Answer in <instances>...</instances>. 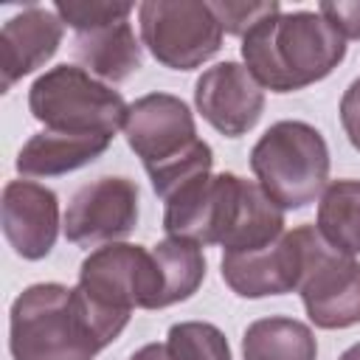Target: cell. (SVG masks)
<instances>
[{"label": "cell", "instance_id": "6da1fadb", "mask_svg": "<svg viewBox=\"0 0 360 360\" xmlns=\"http://www.w3.org/2000/svg\"><path fill=\"white\" fill-rule=\"evenodd\" d=\"M163 231L174 239L222 245L225 253L256 250L284 233V211L256 180L233 172L202 174L163 200Z\"/></svg>", "mask_w": 360, "mask_h": 360}, {"label": "cell", "instance_id": "7a4b0ae2", "mask_svg": "<svg viewBox=\"0 0 360 360\" xmlns=\"http://www.w3.org/2000/svg\"><path fill=\"white\" fill-rule=\"evenodd\" d=\"M127 323V312L101 307L79 284H31L11 304L8 349L14 360H93Z\"/></svg>", "mask_w": 360, "mask_h": 360}, {"label": "cell", "instance_id": "3957f363", "mask_svg": "<svg viewBox=\"0 0 360 360\" xmlns=\"http://www.w3.org/2000/svg\"><path fill=\"white\" fill-rule=\"evenodd\" d=\"M346 56V39L321 11H278L242 37L250 76L273 93H295L326 79Z\"/></svg>", "mask_w": 360, "mask_h": 360}, {"label": "cell", "instance_id": "277c9868", "mask_svg": "<svg viewBox=\"0 0 360 360\" xmlns=\"http://www.w3.org/2000/svg\"><path fill=\"white\" fill-rule=\"evenodd\" d=\"M124 138L141 158L160 200H169L177 188L211 174L214 152L197 138L188 104L172 93H146L135 98L127 110Z\"/></svg>", "mask_w": 360, "mask_h": 360}, {"label": "cell", "instance_id": "5b68a950", "mask_svg": "<svg viewBox=\"0 0 360 360\" xmlns=\"http://www.w3.org/2000/svg\"><path fill=\"white\" fill-rule=\"evenodd\" d=\"M250 169L281 211H295L323 194L329 146L307 121H276L250 149Z\"/></svg>", "mask_w": 360, "mask_h": 360}, {"label": "cell", "instance_id": "8992f818", "mask_svg": "<svg viewBox=\"0 0 360 360\" xmlns=\"http://www.w3.org/2000/svg\"><path fill=\"white\" fill-rule=\"evenodd\" d=\"M31 115L53 132L107 135L124 129L129 104L118 90L76 65H56L37 76L28 90Z\"/></svg>", "mask_w": 360, "mask_h": 360}, {"label": "cell", "instance_id": "52a82bcc", "mask_svg": "<svg viewBox=\"0 0 360 360\" xmlns=\"http://www.w3.org/2000/svg\"><path fill=\"white\" fill-rule=\"evenodd\" d=\"M138 22L149 53L172 70H194L222 48V25L202 0H146Z\"/></svg>", "mask_w": 360, "mask_h": 360}, {"label": "cell", "instance_id": "ba28073f", "mask_svg": "<svg viewBox=\"0 0 360 360\" xmlns=\"http://www.w3.org/2000/svg\"><path fill=\"white\" fill-rule=\"evenodd\" d=\"M79 287L115 312L163 309V273L143 245L110 242L96 248L79 267Z\"/></svg>", "mask_w": 360, "mask_h": 360}, {"label": "cell", "instance_id": "9c48e42d", "mask_svg": "<svg viewBox=\"0 0 360 360\" xmlns=\"http://www.w3.org/2000/svg\"><path fill=\"white\" fill-rule=\"evenodd\" d=\"M298 292L315 326L346 329L360 323V262L335 250L315 225H304V273Z\"/></svg>", "mask_w": 360, "mask_h": 360}, {"label": "cell", "instance_id": "30bf717a", "mask_svg": "<svg viewBox=\"0 0 360 360\" xmlns=\"http://www.w3.org/2000/svg\"><path fill=\"white\" fill-rule=\"evenodd\" d=\"M138 183L129 177H98L82 186L62 217L68 242L93 248L129 236L138 225Z\"/></svg>", "mask_w": 360, "mask_h": 360}, {"label": "cell", "instance_id": "8fae6325", "mask_svg": "<svg viewBox=\"0 0 360 360\" xmlns=\"http://www.w3.org/2000/svg\"><path fill=\"white\" fill-rule=\"evenodd\" d=\"M222 281L242 298H267L298 290L304 273V225L284 231L276 242L222 253Z\"/></svg>", "mask_w": 360, "mask_h": 360}, {"label": "cell", "instance_id": "7c38bea8", "mask_svg": "<svg viewBox=\"0 0 360 360\" xmlns=\"http://www.w3.org/2000/svg\"><path fill=\"white\" fill-rule=\"evenodd\" d=\"M197 112L225 138L250 132L264 112V87L239 62H219L194 84Z\"/></svg>", "mask_w": 360, "mask_h": 360}, {"label": "cell", "instance_id": "4fadbf2b", "mask_svg": "<svg viewBox=\"0 0 360 360\" xmlns=\"http://www.w3.org/2000/svg\"><path fill=\"white\" fill-rule=\"evenodd\" d=\"M0 225L17 256L45 259L59 236V200L34 180H8L0 197Z\"/></svg>", "mask_w": 360, "mask_h": 360}, {"label": "cell", "instance_id": "5bb4252c", "mask_svg": "<svg viewBox=\"0 0 360 360\" xmlns=\"http://www.w3.org/2000/svg\"><path fill=\"white\" fill-rule=\"evenodd\" d=\"M65 22L53 8L28 6L0 28V90L8 93L22 76L42 68L62 42Z\"/></svg>", "mask_w": 360, "mask_h": 360}, {"label": "cell", "instance_id": "9a60e30c", "mask_svg": "<svg viewBox=\"0 0 360 360\" xmlns=\"http://www.w3.org/2000/svg\"><path fill=\"white\" fill-rule=\"evenodd\" d=\"M112 138L107 135H70L42 129L31 135L17 152V172L25 177H59L76 172L107 152Z\"/></svg>", "mask_w": 360, "mask_h": 360}, {"label": "cell", "instance_id": "2e32d148", "mask_svg": "<svg viewBox=\"0 0 360 360\" xmlns=\"http://www.w3.org/2000/svg\"><path fill=\"white\" fill-rule=\"evenodd\" d=\"M73 56L82 62V68L90 76H98L104 82H124L141 68V42L132 31V25L112 22L107 28H96L87 34H76L73 39Z\"/></svg>", "mask_w": 360, "mask_h": 360}, {"label": "cell", "instance_id": "e0dca14e", "mask_svg": "<svg viewBox=\"0 0 360 360\" xmlns=\"http://www.w3.org/2000/svg\"><path fill=\"white\" fill-rule=\"evenodd\" d=\"M245 360H315L318 340L312 329L295 318L270 315L253 321L242 335Z\"/></svg>", "mask_w": 360, "mask_h": 360}, {"label": "cell", "instance_id": "ac0fdd59", "mask_svg": "<svg viewBox=\"0 0 360 360\" xmlns=\"http://www.w3.org/2000/svg\"><path fill=\"white\" fill-rule=\"evenodd\" d=\"M315 228L335 250L360 256V180L343 177L326 183Z\"/></svg>", "mask_w": 360, "mask_h": 360}, {"label": "cell", "instance_id": "d6986e66", "mask_svg": "<svg viewBox=\"0 0 360 360\" xmlns=\"http://www.w3.org/2000/svg\"><path fill=\"white\" fill-rule=\"evenodd\" d=\"M163 273V307L191 298L205 278V256L197 242L166 236L152 248Z\"/></svg>", "mask_w": 360, "mask_h": 360}, {"label": "cell", "instance_id": "ffe728a7", "mask_svg": "<svg viewBox=\"0 0 360 360\" xmlns=\"http://www.w3.org/2000/svg\"><path fill=\"white\" fill-rule=\"evenodd\" d=\"M172 360H231L225 335L205 321H180L166 335Z\"/></svg>", "mask_w": 360, "mask_h": 360}, {"label": "cell", "instance_id": "44dd1931", "mask_svg": "<svg viewBox=\"0 0 360 360\" xmlns=\"http://www.w3.org/2000/svg\"><path fill=\"white\" fill-rule=\"evenodd\" d=\"M59 20L70 25L76 34H87L96 28H107L112 22H124L135 6L132 3H104V0H59L53 6Z\"/></svg>", "mask_w": 360, "mask_h": 360}, {"label": "cell", "instance_id": "7402d4cb", "mask_svg": "<svg viewBox=\"0 0 360 360\" xmlns=\"http://www.w3.org/2000/svg\"><path fill=\"white\" fill-rule=\"evenodd\" d=\"M217 22L222 25V34L245 37L250 28H256L262 20L273 17L281 11L276 0H262V3H245V0H214L208 3Z\"/></svg>", "mask_w": 360, "mask_h": 360}, {"label": "cell", "instance_id": "603a6c76", "mask_svg": "<svg viewBox=\"0 0 360 360\" xmlns=\"http://www.w3.org/2000/svg\"><path fill=\"white\" fill-rule=\"evenodd\" d=\"M318 11L343 39H360V0H326Z\"/></svg>", "mask_w": 360, "mask_h": 360}, {"label": "cell", "instance_id": "cb8c5ba5", "mask_svg": "<svg viewBox=\"0 0 360 360\" xmlns=\"http://www.w3.org/2000/svg\"><path fill=\"white\" fill-rule=\"evenodd\" d=\"M340 124L349 143L360 152V82L354 79L340 98Z\"/></svg>", "mask_w": 360, "mask_h": 360}, {"label": "cell", "instance_id": "d4e9b609", "mask_svg": "<svg viewBox=\"0 0 360 360\" xmlns=\"http://www.w3.org/2000/svg\"><path fill=\"white\" fill-rule=\"evenodd\" d=\"M129 360H172V357H169L166 343H146V346H141Z\"/></svg>", "mask_w": 360, "mask_h": 360}, {"label": "cell", "instance_id": "484cf974", "mask_svg": "<svg viewBox=\"0 0 360 360\" xmlns=\"http://www.w3.org/2000/svg\"><path fill=\"white\" fill-rule=\"evenodd\" d=\"M338 360H360V343H354V346H349Z\"/></svg>", "mask_w": 360, "mask_h": 360}, {"label": "cell", "instance_id": "4316f807", "mask_svg": "<svg viewBox=\"0 0 360 360\" xmlns=\"http://www.w3.org/2000/svg\"><path fill=\"white\" fill-rule=\"evenodd\" d=\"M357 82H360V79H357Z\"/></svg>", "mask_w": 360, "mask_h": 360}]
</instances>
